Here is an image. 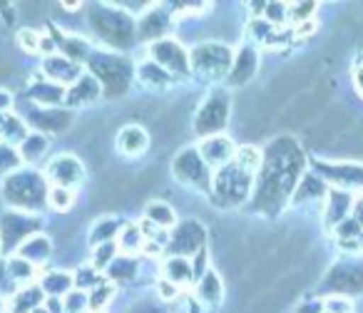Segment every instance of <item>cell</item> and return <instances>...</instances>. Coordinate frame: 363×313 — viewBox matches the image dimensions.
I'll list each match as a JSON object with an SVG mask.
<instances>
[{"label": "cell", "mask_w": 363, "mask_h": 313, "mask_svg": "<svg viewBox=\"0 0 363 313\" xmlns=\"http://www.w3.org/2000/svg\"><path fill=\"white\" fill-rule=\"evenodd\" d=\"M303 177V154L294 140H277L264 156L257 204L264 212H279Z\"/></svg>", "instance_id": "6da1fadb"}, {"label": "cell", "mask_w": 363, "mask_h": 313, "mask_svg": "<svg viewBox=\"0 0 363 313\" xmlns=\"http://www.w3.org/2000/svg\"><path fill=\"white\" fill-rule=\"evenodd\" d=\"M48 189L50 184L35 169H18L3 179V199L16 212L35 214L43 209V204H48Z\"/></svg>", "instance_id": "7a4b0ae2"}, {"label": "cell", "mask_w": 363, "mask_h": 313, "mask_svg": "<svg viewBox=\"0 0 363 313\" xmlns=\"http://www.w3.org/2000/svg\"><path fill=\"white\" fill-rule=\"evenodd\" d=\"M232 62H234V52L227 45H222V42H199L189 52V70L207 77V80L229 77Z\"/></svg>", "instance_id": "3957f363"}, {"label": "cell", "mask_w": 363, "mask_h": 313, "mask_svg": "<svg viewBox=\"0 0 363 313\" xmlns=\"http://www.w3.org/2000/svg\"><path fill=\"white\" fill-rule=\"evenodd\" d=\"M254 177H249L247 172L237 167V164H227L212 177V194L214 202L222 204V207H237L252 192Z\"/></svg>", "instance_id": "277c9868"}, {"label": "cell", "mask_w": 363, "mask_h": 313, "mask_svg": "<svg viewBox=\"0 0 363 313\" xmlns=\"http://www.w3.org/2000/svg\"><path fill=\"white\" fill-rule=\"evenodd\" d=\"M172 172H174L177 182L184 187L202 189V192H212V169L207 167V162L202 159L197 147H187L174 156L172 162Z\"/></svg>", "instance_id": "5b68a950"}, {"label": "cell", "mask_w": 363, "mask_h": 313, "mask_svg": "<svg viewBox=\"0 0 363 313\" xmlns=\"http://www.w3.org/2000/svg\"><path fill=\"white\" fill-rule=\"evenodd\" d=\"M229 115H232V105H229L227 90H214L199 105L197 117H194V130L204 137H214L227 127Z\"/></svg>", "instance_id": "8992f818"}, {"label": "cell", "mask_w": 363, "mask_h": 313, "mask_svg": "<svg viewBox=\"0 0 363 313\" xmlns=\"http://www.w3.org/2000/svg\"><path fill=\"white\" fill-rule=\"evenodd\" d=\"M90 70L97 77V82L102 85V92H125L130 85V67L122 57L110 55V52H92L90 55Z\"/></svg>", "instance_id": "52a82bcc"}, {"label": "cell", "mask_w": 363, "mask_h": 313, "mask_svg": "<svg viewBox=\"0 0 363 313\" xmlns=\"http://www.w3.org/2000/svg\"><path fill=\"white\" fill-rule=\"evenodd\" d=\"M90 23L107 45L127 47L132 42V21L122 11L97 8V11L90 13Z\"/></svg>", "instance_id": "ba28073f"}, {"label": "cell", "mask_w": 363, "mask_h": 313, "mask_svg": "<svg viewBox=\"0 0 363 313\" xmlns=\"http://www.w3.org/2000/svg\"><path fill=\"white\" fill-rule=\"evenodd\" d=\"M38 229H40V219L35 214L8 209V212L0 214V249L3 251H13L26 239L35 237Z\"/></svg>", "instance_id": "9c48e42d"}, {"label": "cell", "mask_w": 363, "mask_h": 313, "mask_svg": "<svg viewBox=\"0 0 363 313\" xmlns=\"http://www.w3.org/2000/svg\"><path fill=\"white\" fill-rule=\"evenodd\" d=\"M204 241H207V229H204L199 222H194V219H189V222H182L179 227L169 232L167 251H169L172 256L189 258L197 251H202Z\"/></svg>", "instance_id": "30bf717a"}, {"label": "cell", "mask_w": 363, "mask_h": 313, "mask_svg": "<svg viewBox=\"0 0 363 313\" xmlns=\"http://www.w3.org/2000/svg\"><path fill=\"white\" fill-rule=\"evenodd\" d=\"M43 177H45V182H50V187L77 189L85 182V164L72 154H57L48 162Z\"/></svg>", "instance_id": "8fae6325"}, {"label": "cell", "mask_w": 363, "mask_h": 313, "mask_svg": "<svg viewBox=\"0 0 363 313\" xmlns=\"http://www.w3.org/2000/svg\"><path fill=\"white\" fill-rule=\"evenodd\" d=\"M150 60H155L162 70H167L172 77L174 75H187L189 72V52L184 45L172 38H162V40L150 45Z\"/></svg>", "instance_id": "7c38bea8"}, {"label": "cell", "mask_w": 363, "mask_h": 313, "mask_svg": "<svg viewBox=\"0 0 363 313\" xmlns=\"http://www.w3.org/2000/svg\"><path fill=\"white\" fill-rule=\"evenodd\" d=\"M323 286L336 291V296L346 293H363V263L361 261H343L328 271Z\"/></svg>", "instance_id": "4fadbf2b"}, {"label": "cell", "mask_w": 363, "mask_h": 313, "mask_svg": "<svg viewBox=\"0 0 363 313\" xmlns=\"http://www.w3.org/2000/svg\"><path fill=\"white\" fill-rule=\"evenodd\" d=\"M318 174L321 179L333 184V189H343V192H351V189L363 187V167L361 164H318Z\"/></svg>", "instance_id": "5bb4252c"}, {"label": "cell", "mask_w": 363, "mask_h": 313, "mask_svg": "<svg viewBox=\"0 0 363 313\" xmlns=\"http://www.w3.org/2000/svg\"><path fill=\"white\" fill-rule=\"evenodd\" d=\"M199 154H202V159L207 162V167H227V164H232L234 154H237V147H234V142L229 140V137L224 135H214V137H204L202 144L197 147Z\"/></svg>", "instance_id": "9a60e30c"}, {"label": "cell", "mask_w": 363, "mask_h": 313, "mask_svg": "<svg viewBox=\"0 0 363 313\" xmlns=\"http://www.w3.org/2000/svg\"><path fill=\"white\" fill-rule=\"evenodd\" d=\"M43 72H45V80L55 82L60 87L75 85L82 77V67L77 62L67 60L65 55H50L43 60Z\"/></svg>", "instance_id": "2e32d148"}, {"label": "cell", "mask_w": 363, "mask_h": 313, "mask_svg": "<svg viewBox=\"0 0 363 313\" xmlns=\"http://www.w3.org/2000/svg\"><path fill=\"white\" fill-rule=\"evenodd\" d=\"M102 97V85L97 82V77L92 72H82V77L75 82V85L67 87L65 92V107H87L92 102H97Z\"/></svg>", "instance_id": "e0dca14e"}, {"label": "cell", "mask_w": 363, "mask_h": 313, "mask_svg": "<svg viewBox=\"0 0 363 313\" xmlns=\"http://www.w3.org/2000/svg\"><path fill=\"white\" fill-rule=\"evenodd\" d=\"M259 70V50L252 45H244L239 47V52L234 55V62H232V72H229V82L234 87H242L257 75Z\"/></svg>", "instance_id": "ac0fdd59"}, {"label": "cell", "mask_w": 363, "mask_h": 313, "mask_svg": "<svg viewBox=\"0 0 363 313\" xmlns=\"http://www.w3.org/2000/svg\"><path fill=\"white\" fill-rule=\"evenodd\" d=\"M353 199L351 192H343V189H328L326 202H323V209H326V224L331 229H336L341 222H346L353 214Z\"/></svg>", "instance_id": "d6986e66"}, {"label": "cell", "mask_w": 363, "mask_h": 313, "mask_svg": "<svg viewBox=\"0 0 363 313\" xmlns=\"http://www.w3.org/2000/svg\"><path fill=\"white\" fill-rule=\"evenodd\" d=\"M172 25V18H169V11H164V8L155 6L150 8V11H145V16H142L140 25H137V30H140V38L142 40H162V35H164L167 30H169Z\"/></svg>", "instance_id": "ffe728a7"}, {"label": "cell", "mask_w": 363, "mask_h": 313, "mask_svg": "<svg viewBox=\"0 0 363 313\" xmlns=\"http://www.w3.org/2000/svg\"><path fill=\"white\" fill-rule=\"evenodd\" d=\"M65 92H67L65 87L55 85V82L40 80V82H33L28 95H30V100L35 102L38 107H43V110H57L60 105H65Z\"/></svg>", "instance_id": "44dd1931"}, {"label": "cell", "mask_w": 363, "mask_h": 313, "mask_svg": "<svg viewBox=\"0 0 363 313\" xmlns=\"http://www.w3.org/2000/svg\"><path fill=\"white\" fill-rule=\"evenodd\" d=\"M194 296H197L199 303H204V306H209V308L219 306V303H222V298H224L222 276H219L214 268H209V271L204 273L197 283H194Z\"/></svg>", "instance_id": "7402d4cb"}, {"label": "cell", "mask_w": 363, "mask_h": 313, "mask_svg": "<svg viewBox=\"0 0 363 313\" xmlns=\"http://www.w3.org/2000/svg\"><path fill=\"white\" fill-rule=\"evenodd\" d=\"M162 278H167L169 283H174L177 288L192 286L194 283V271H192V261L182 256H167L162 263Z\"/></svg>", "instance_id": "603a6c76"}, {"label": "cell", "mask_w": 363, "mask_h": 313, "mask_svg": "<svg viewBox=\"0 0 363 313\" xmlns=\"http://www.w3.org/2000/svg\"><path fill=\"white\" fill-rule=\"evenodd\" d=\"M147 144H150V137H147V130L140 125H127L117 132V149L127 156H137L145 154Z\"/></svg>", "instance_id": "cb8c5ba5"}, {"label": "cell", "mask_w": 363, "mask_h": 313, "mask_svg": "<svg viewBox=\"0 0 363 313\" xmlns=\"http://www.w3.org/2000/svg\"><path fill=\"white\" fill-rule=\"evenodd\" d=\"M38 286L43 288L45 298H62L75 288V281H72L70 271H62V268H48L40 276V283Z\"/></svg>", "instance_id": "d4e9b609"}, {"label": "cell", "mask_w": 363, "mask_h": 313, "mask_svg": "<svg viewBox=\"0 0 363 313\" xmlns=\"http://www.w3.org/2000/svg\"><path fill=\"white\" fill-rule=\"evenodd\" d=\"M45 303V293L38 283H28V286L16 288V293L11 296V306L8 313H33L38 306Z\"/></svg>", "instance_id": "484cf974"}, {"label": "cell", "mask_w": 363, "mask_h": 313, "mask_svg": "<svg viewBox=\"0 0 363 313\" xmlns=\"http://www.w3.org/2000/svg\"><path fill=\"white\" fill-rule=\"evenodd\" d=\"M16 256L26 258L28 263H33V266H43V263L48 261V258L52 256V244L48 237H40V234H35V237L26 239V241L21 244V246L16 249Z\"/></svg>", "instance_id": "4316f807"}, {"label": "cell", "mask_w": 363, "mask_h": 313, "mask_svg": "<svg viewBox=\"0 0 363 313\" xmlns=\"http://www.w3.org/2000/svg\"><path fill=\"white\" fill-rule=\"evenodd\" d=\"M137 80L145 90H152V92H164L169 90L172 85V75L167 70H162L155 60H145L140 67H137Z\"/></svg>", "instance_id": "83f0119b"}, {"label": "cell", "mask_w": 363, "mask_h": 313, "mask_svg": "<svg viewBox=\"0 0 363 313\" xmlns=\"http://www.w3.org/2000/svg\"><path fill=\"white\" fill-rule=\"evenodd\" d=\"M326 182L318 177H313V174H303L301 182H298V187L294 189V202L296 204H321L326 202Z\"/></svg>", "instance_id": "f1b7e54d"}, {"label": "cell", "mask_w": 363, "mask_h": 313, "mask_svg": "<svg viewBox=\"0 0 363 313\" xmlns=\"http://www.w3.org/2000/svg\"><path fill=\"white\" fill-rule=\"evenodd\" d=\"M30 125L35 127L38 132H60L70 125V115L65 110H43V107H35L30 112Z\"/></svg>", "instance_id": "f546056e"}, {"label": "cell", "mask_w": 363, "mask_h": 313, "mask_svg": "<svg viewBox=\"0 0 363 313\" xmlns=\"http://www.w3.org/2000/svg\"><path fill=\"white\" fill-rule=\"evenodd\" d=\"M28 135H30V130H28V125H26L23 117L13 115V112L0 115V142H3V144L21 147Z\"/></svg>", "instance_id": "4dcf8cb0"}, {"label": "cell", "mask_w": 363, "mask_h": 313, "mask_svg": "<svg viewBox=\"0 0 363 313\" xmlns=\"http://www.w3.org/2000/svg\"><path fill=\"white\" fill-rule=\"evenodd\" d=\"M115 244H117V251H120L122 256H132V254L142 251V246H145L142 229L137 227V224H122V229H120V234H117Z\"/></svg>", "instance_id": "1f68e13d"}, {"label": "cell", "mask_w": 363, "mask_h": 313, "mask_svg": "<svg viewBox=\"0 0 363 313\" xmlns=\"http://www.w3.org/2000/svg\"><path fill=\"white\" fill-rule=\"evenodd\" d=\"M18 152H21V159L28 164H35L40 162L43 156H45L48 152V140L45 135H40V132H30V135L23 140V144L18 147Z\"/></svg>", "instance_id": "d6a6232c"}, {"label": "cell", "mask_w": 363, "mask_h": 313, "mask_svg": "<svg viewBox=\"0 0 363 313\" xmlns=\"http://www.w3.org/2000/svg\"><path fill=\"white\" fill-rule=\"evenodd\" d=\"M145 219L152 224H157L160 229H164V232H169V229L177 227V214L174 209L169 207V204L164 202H150L145 209Z\"/></svg>", "instance_id": "836d02e7"}, {"label": "cell", "mask_w": 363, "mask_h": 313, "mask_svg": "<svg viewBox=\"0 0 363 313\" xmlns=\"http://www.w3.org/2000/svg\"><path fill=\"white\" fill-rule=\"evenodd\" d=\"M234 164H237L242 172H247L249 177H254V174L262 169L264 164V154L262 149H257L254 144H244L237 149V154H234Z\"/></svg>", "instance_id": "e575fe53"}, {"label": "cell", "mask_w": 363, "mask_h": 313, "mask_svg": "<svg viewBox=\"0 0 363 313\" xmlns=\"http://www.w3.org/2000/svg\"><path fill=\"white\" fill-rule=\"evenodd\" d=\"M6 271H8V278H11V281L16 283L18 288H21V286H28V283H30L33 278L38 276V268L33 266V263H28L26 258H21V256L8 258Z\"/></svg>", "instance_id": "d590c367"}, {"label": "cell", "mask_w": 363, "mask_h": 313, "mask_svg": "<svg viewBox=\"0 0 363 313\" xmlns=\"http://www.w3.org/2000/svg\"><path fill=\"white\" fill-rule=\"evenodd\" d=\"M122 224L117 222V219L112 217H105V219H97L95 224H92V232H90V244L92 246H100V244H110L117 239V234H120Z\"/></svg>", "instance_id": "8d00e7d4"}, {"label": "cell", "mask_w": 363, "mask_h": 313, "mask_svg": "<svg viewBox=\"0 0 363 313\" xmlns=\"http://www.w3.org/2000/svg\"><path fill=\"white\" fill-rule=\"evenodd\" d=\"M112 296H115V283H110V281L97 283V286L92 288L90 293H87V298H90V313L105 311L107 303L112 301Z\"/></svg>", "instance_id": "74e56055"}, {"label": "cell", "mask_w": 363, "mask_h": 313, "mask_svg": "<svg viewBox=\"0 0 363 313\" xmlns=\"http://www.w3.org/2000/svg\"><path fill=\"white\" fill-rule=\"evenodd\" d=\"M75 204V189L65 187H50L48 189V207L55 212H70Z\"/></svg>", "instance_id": "f35d334b"}, {"label": "cell", "mask_w": 363, "mask_h": 313, "mask_svg": "<svg viewBox=\"0 0 363 313\" xmlns=\"http://www.w3.org/2000/svg\"><path fill=\"white\" fill-rule=\"evenodd\" d=\"M18 169H23V159H21L18 147L3 144V142H0V174L8 177V174L18 172Z\"/></svg>", "instance_id": "ab89813d"}, {"label": "cell", "mask_w": 363, "mask_h": 313, "mask_svg": "<svg viewBox=\"0 0 363 313\" xmlns=\"http://www.w3.org/2000/svg\"><path fill=\"white\" fill-rule=\"evenodd\" d=\"M120 256V251H117V244L110 241V244H100V246L92 249V263L90 266L95 268V271H105V268H110V263L115 261V258Z\"/></svg>", "instance_id": "60d3db41"}, {"label": "cell", "mask_w": 363, "mask_h": 313, "mask_svg": "<svg viewBox=\"0 0 363 313\" xmlns=\"http://www.w3.org/2000/svg\"><path fill=\"white\" fill-rule=\"evenodd\" d=\"M72 281H75V288L77 291H85L90 293L92 288L97 286V283H102V273L95 271V268L87 263V266H80L75 273H72Z\"/></svg>", "instance_id": "b9f144b4"}, {"label": "cell", "mask_w": 363, "mask_h": 313, "mask_svg": "<svg viewBox=\"0 0 363 313\" xmlns=\"http://www.w3.org/2000/svg\"><path fill=\"white\" fill-rule=\"evenodd\" d=\"M107 276L115 278V281H120V278L127 281V278L137 276V261L132 256H117L107 268Z\"/></svg>", "instance_id": "7bdbcfd3"}, {"label": "cell", "mask_w": 363, "mask_h": 313, "mask_svg": "<svg viewBox=\"0 0 363 313\" xmlns=\"http://www.w3.org/2000/svg\"><path fill=\"white\" fill-rule=\"evenodd\" d=\"M62 306H65V313H87L90 311V298H87L85 291L72 288L67 296H62Z\"/></svg>", "instance_id": "ee69618b"}, {"label": "cell", "mask_w": 363, "mask_h": 313, "mask_svg": "<svg viewBox=\"0 0 363 313\" xmlns=\"http://www.w3.org/2000/svg\"><path fill=\"white\" fill-rule=\"evenodd\" d=\"M40 40H43V33L33 30V28H23L18 33V42L26 52H40Z\"/></svg>", "instance_id": "f6af8a7d"}, {"label": "cell", "mask_w": 363, "mask_h": 313, "mask_svg": "<svg viewBox=\"0 0 363 313\" xmlns=\"http://www.w3.org/2000/svg\"><path fill=\"white\" fill-rule=\"evenodd\" d=\"M286 16H289V6H284V3H267V8H264V21L274 28L281 25L286 21Z\"/></svg>", "instance_id": "bcb514c9"}, {"label": "cell", "mask_w": 363, "mask_h": 313, "mask_svg": "<svg viewBox=\"0 0 363 313\" xmlns=\"http://www.w3.org/2000/svg\"><path fill=\"white\" fill-rule=\"evenodd\" d=\"M313 11H316V3H294V6H289V16H291V21L296 25L313 21Z\"/></svg>", "instance_id": "7dc6e473"}, {"label": "cell", "mask_w": 363, "mask_h": 313, "mask_svg": "<svg viewBox=\"0 0 363 313\" xmlns=\"http://www.w3.org/2000/svg\"><path fill=\"white\" fill-rule=\"evenodd\" d=\"M323 313H353V306L346 296H336L333 293V296H328L323 301Z\"/></svg>", "instance_id": "c3c4849f"}, {"label": "cell", "mask_w": 363, "mask_h": 313, "mask_svg": "<svg viewBox=\"0 0 363 313\" xmlns=\"http://www.w3.org/2000/svg\"><path fill=\"white\" fill-rule=\"evenodd\" d=\"M192 271H194V283H197L199 278H202L204 273L209 271V251H207V246H204L202 251H197V254H194Z\"/></svg>", "instance_id": "681fc988"}, {"label": "cell", "mask_w": 363, "mask_h": 313, "mask_svg": "<svg viewBox=\"0 0 363 313\" xmlns=\"http://www.w3.org/2000/svg\"><path fill=\"white\" fill-rule=\"evenodd\" d=\"M157 293H160L162 301H177L182 293V288H177L174 283H169L167 278H160V283H157Z\"/></svg>", "instance_id": "f907efd6"}, {"label": "cell", "mask_w": 363, "mask_h": 313, "mask_svg": "<svg viewBox=\"0 0 363 313\" xmlns=\"http://www.w3.org/2000/svg\"><path fill=\"white\" fill-rule=\"evenodd\" d=\"M294 30H296V35H298V38H308V35H313V33L318 30L316 18H313V21H306V23H298V25H294Z\"/></svg>", "instance_id": "816d5d0a"}, {"label": "cell", "mask_w": 363, "mask_h": 313, "mask_svg": "<svg viewBox=\"0 0 363 313\" xmlns=\"http://www.w3.org/2000/svg\"><path fill=\"white\" fill-rule=\"evenodd\" d=\"M13 110V95L11 90H3L0 87V115H6V112Z\"/></svg>", "instance_id": "f5cc1de1"}, {"label": "cell", "mask_w": 363, "mask_h": 313, "mask_svg": "<svg viewBox=\"0 0 363 313\" xmlns=\"http://www.w3.org/2000/svg\"><path fill=\"white\" fill-rule=\"evenodd\" d=\"M43 306L48 308V313H65V306H62V298H45Z\"/></svg>", "instance_id": "db71d44e"}, {"label": "cell", "mask_w": 363, "mask_h": 313, "mask_svg": "<svg viewBox=\"0 0 363 313\" xmlns=\"http://www.w3.org/2000/svg\"><path fill=\"white\" fill-rule=\"evenodd\" d=\"M353 87H356V92L363 97V67L361 65L353 70Z\"/></svg>", "instance_id": "11a10c76"}, {"label": "cell", "mask_w": 363, "mask_h": 313, "mask_svg": "<svg viewBox=\"0 0 363 313\" xmlns=\"http://www.w3.org/2000/svg\"><path fill=\"white\" fill-rule=\"evenodd\" d=\"M351 217L356 219V222H358V224H361V227H363V194H361V197L356 199V204H353V214H351Z\"/></svg>", "instance_id": "9f6ffc18"}, {"label": "cell", "mask_w": 363, "mask_h": 313, "mask_svg": "<svg viewBox=\"0 0 363 313\" xmlns=\"http://www.w3.org/2000/svg\"><path fill=\"white\" fill-rule=\"evenodd\" d=\"M33 313H48V308H45V306H38V308H35V311H33Z\"/></svg>", "instance_id": "6f0895ef"}, {"label": "cell", "mask_w": 363, "mask_h": 313, "mask_svg": "<svg viewBox=\"0 0 363 313\" xmlns=\"http://www.w3.org/2000/svg\"><path fill=\"white\" fill-rule=\"evenodd\" d=\"M358 65H361V67H363V52H361V57H358Z\"/></svg>", "instance_id": "680465c9"}, {"label": "cell", "mask_w": 363, "mask_h": 313, "mask_svg": "<svg viewBox=\"0 0 363 313\" xmlns=\"http://www.w3.org/2000/svg\"><path fill=\"white\" fill-rule=\"evenodd\" d=\"M100 313H105V311H100Z\"/></svg>", "instance_id": "91938a15"}]
</instances>
